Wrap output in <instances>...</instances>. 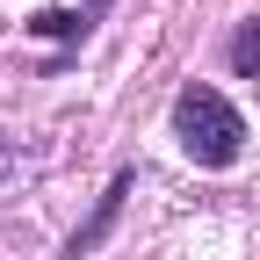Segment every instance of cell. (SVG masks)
<instances>
[{
  "label": "cell",
  "instance_id": "obj_1",
  "mask_svg": "<svg viewBox=\"0 0 260 260\" xmlns=\"http://www.w3.org/2000/svg\"><path fill=\"white\" fill-rule=\"evenodd\" d=\"M174 138H181V152L195 159V167H232L246 123H239V109L224 102L217 87H188L174 102Z\"/></svg>",
  "mask_w": 260,
  "mask_h": 260
},
{
  "label": "cell",
  "instance_id": "obj_2",
  "mask_svg": "<svg viewBox=\"0 0 260 260\" xmlns=\"http://www.w3.org/2000/svg\"><path fill=\"white\" fill-rule=\"evenodd\" d=\"M232 65H239L246 80H260V22H246L239 37H232Z\"/></svg>",
  "mask_w": 260,
  "mask_h": 260
}]
</instances>
